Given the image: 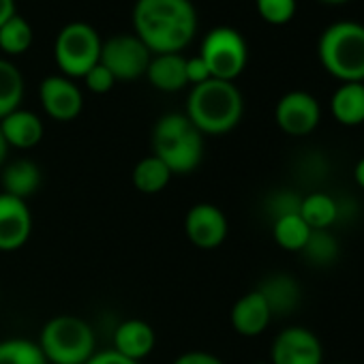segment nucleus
<instances>
[{
  "mask_svg": "<svg viewBox=\"0 0 364 364\" xmlns=\"http://www.w3.org/2000/svg\"><path fill=\"white\" fill-rule=\"evenodd\" d=\"M39 97H41V105H43L46 114L58 122H69V120L77 118L84 107L82 90L75 86V82H71L65 75L46 77L41 82Z\"/></svg>",
  "mask_w": 364,
  "mask_h": 364,
  "instance_id": "obj_12",
  "label": "nucleus"
},
{
  "mask_svg": "<svg viewBox=\"0 0 364 364\" xmlns=\"http://www.w3.org/2000/svg\"><path fill=\"white\" fill-rule=\"evenodd\" d=\"M300 217L311 230H330L338 221V204L336 198L313 191L309 196H302L300 204Z\"/></svg>",
  "mask_w": 364,
  "mask_h": 364,
  "instance_id": "obj_22",
  "label": "nucleus"
},
{
  "mask_svg": "<svg viewBox=\"0 0 364 364\" xmlns=\"http://www.w3.org/2000/svg\"><path fill=\"white\" fill-rule=\"evenodd\" d=\"M317 56L341 84L364 82V26L349 20L330 24L317 41Z\"/></svg>",
  "mask_w": 364,
  "mask_h": 364,
  "instance_id": "obj_4",
  "label": "nucleus"
},
{
  "mask_svg": "<svg viewBox=\"0 0 364 364\" xmlns=\"http://www.w3.org/2000/svg\"><path fill=\"white\" fill-rule=\"evenodd\" d=\"M152 154L171 173H191L204 159V135L187 114H165L152 129Z\"/></svg>",
  "mask_w": 364,
  "mask_h": 364,
  "instance_id": "obj_3",
  "label": "nucleus"
},
{
  "mask_svg": "<svg viewBox=\"0 0 364 364\" xmlns=\"http://www.w3.org/2000/svg\"><path fill=\"white\" fill-rule=\"evenodd\" d=\"M84 82H86V86H88L90 92H95V95H105V92H109V90L114 88L116 77L109 73L107 67H103L101 63H97V65L84 75Z\"/></svg>",
  "mask_w": 364,
  "mask_h": 364,
  "instance_id": "obj_30",
  "label": "nucleus"
},
{
  "mask_svg": "<svg viewBox=\"0 0 364 364\" xmlns=\"http://www.w3.org/2000/svg\"><path fill=\"white\" fill-rule=\"evenodd\" d=\"M171 171L169 167L154 154L144 156L141 161L135 163L133 171H131V180H133V187L144 193V196H156L161 193L171 180Z\"/></svg>",
  "mask_w": 364,
  "mask_h": 364,
  "instance_id": "obj_21",
  "label": "nucleus"
},
{
  "mask_svg": "<svg viewBox=\"0 0 364 364\" xmlns=\"http://www.w3.org/2000/svg\"><path fill=\"white\" fill-rule=\"evenodd\" d=\"M257 14L264 22L281 26L296 16V0H255Z\"/></svg>",
  "mask_w": 364,
  "mask_h": 364,
  "instance_id": "obj_29",
  "label": "nucleus"
},
{
  "mask_svg": "<svg viewBox=\"0 0 364 364\" xmlns=\"http://www.w3.org/2000/svg\"><path fill=\"white\" fill-rule=\"evenodd\" d=\"M135 37L156 54H180L198 31L191 0H137L133 7Z\"/></svg>",
  "mask_w": 364,
  "mask_h": 364,
  "instance_id": "obj_1",
  "label": "nucleus"
},
{
  "mask_svg": "<svg viewBox=\"0 0 364 364\" xmlns=\"http://www.w3.org/2000/svg\"><path fill=\"white\" fill-rule=\"evenodd\" d=\"M0 364H50L41 347L31 338L0 341Z\"/></svg>",
  "mask_w": 364,
  "mask_h": 364,
  "instance_id": "obj_27",
  "label": "nucleus"
},
{
  "mask_svg": "<svg viewBox=\"0 0 364 364\" xmlns=\"http://www.w3.org/2000/svg\"><path fill=\"white\" fill-rule=\"evenodd\" d=\"M304 259L315 268H328L341 257V245L330 230H313L304 249L300 251Z\"/></svg>",
  "mask_w": 364,
  "mask_h": 364,
  "instance_id": "obj_24",
  "label": "nucleus"
},
{
  "mask_svg": "<svg viewBox=\"0 0 364 364\" xmlns=\"http://www.w3.org/2000/svg\"><path fill=\"white\" fill-rule=\"evenodd\" d=\"M173 364H223L221 358L208 351H187L173 360Z\"/></svg>",
  "mask_w": 364,
  "mask_h": 364,
  "instance_id": "obj_32",
  "label": "nucleus"
},
{
  "mask_svg": "<svg viewBox=\"0 0 364 364\" xmlns=\"http://www.w3.org/2000/svg\"><path fill=\"white\" fill-rule=\"evenodd\" d=\"M101 37L86 22L67 24L54 46V58L65 77H84L101 60Z\"/></svg>",
  "mask_w": 364,
  "mask_h": 364,
  "instance_id": "obj_6",
  "label": "nucleus"
},
{
  "mask_svg": "<svg viewBox=\"0 0 364 364\" xmlns=\"http://www.w3.org/2000/svg\"><path fill=\"white\" fill-rule=\"evenodd\" d=\"M148 82L163 92H178L187 82V58L182 54H156L146 69Z\"/></svg>",
  "mask_w": 364,
  "mask_h": 364,
  "instance_id": "obj_19",
  "label": "nucleus"
},
{
  "mask_svg": "<svg viewBox=\"0 0 364 364\" xmlns=\"http://www.w3.org/2000/svg\"><path fill=\"white\" fill-rule=\"evenodd\" d=\"M22 99H24L22 71L14 63L0 58V120L7 114L20 109Z\"/></svg>",
  "mask_w": 364,
  "mask_h": 364,
  "instance_id": "obj_23",
  "label": "nucleus"
},
{
  "mask_svg": "<svg viewBox=\"0 0 364 364\" xmlns=\"http://www.w3.org/2000/svg\"><path fill=\"white\" fill-rule=\"evenodd\" d=\"M311 228L304 223V219L300 215H289V217H281L277 221H272V236L274 242L291 253H300L311 236Z\"/></svg>",
  "mask_w": 364,
  "mask_h": 364,
  "instance_id": "obj_25",
  "label": "nucleus"
},
{
  "mask_svg": "<svg viewBox=\"0 0 364 364\" xmlns=\"http://www.w3.org/2000/svg\"><path fill=\"white\" fill-rule=\"evenodd\" d=\"M334 364H345V362H334Z\"/></svg>",
  "mask_w": 364,
  "mask_h": 364,
  "instance_id": "obj_39",
  "label": "nucleus"
},
{
  "mask_svg": "<svg viewBox=\"0 0 364 364\" xmlns=\"http://www.w3.org/2000/svg\"><path fill=\"white\" fill-rule=\"evenodd\" d=\"M86 364H139V362H133V360L120 355L114 349H105V351H95L92 358Z\"/></svg>",
  "mask_w": 364,
  "mask_h": 364,
  "instance_id": "obj_33",
  "label": "nucleus"
},
{
  "mask_svg": "<svg viewBox=\"0 0 364 364\" xmlns=\"http://www.w3.org/2000/svg\"><path fill=\"white\" fill-rule=\"evenodd\" d=\"M257 291L266 300L272 317H283V315L294 313L298 309L300 300H302V287H300V283L291 274H287V272L268 274L259 283Z\"/></svg>",
  "mask_w": 364,
  "mask_h": 364,
  "instance_id": "obj_14",
  "label": "nucleus"
},
{
  "mask_svg": "<svg viewBox=\"0 0 364 364\" xmlns=\"http://www.w3.org/2000/svg\"><path fill=\"white\" fill-rule=\"evenodd\" d=\"M0 185H3V193L26 202L41 187V167L31 159L5 163L0 169Z\"/></svg>",
  "mask_w": 364,
  "mask_h": 364,
  "instance_id": "obj_18",
  "label": "nucleus"
},
{
  "mask_svg": "<svg viewBox=\"0 0 364 364\" xmlns=\"http://www.w3.org/2000/svg\"><path fill=\"white\" fill-rule=\"evenodd\" d=\"M33 39H35L33 26L28 24V20H24L18 14L0 28V50L9 56H20L28 52L33 46Z\"/></svg>",
  "mask_w": 364,
  "mask_h": 364,
  "instance_id": "obj_26",
  "label": "nucleus"
},
{
  "mask_svg": "<svg viewBox=\"0 0 364 364\" xmlns=\"http://www.w3.org/2000/svg\"><path fill=\"white\" fill-rule=\"evenodd\" d=\"M33 234V215L24 200L0 191V251L22 249Z\"/></svg>",
  "mask_w": 364,
  "mask_h": 364,
  "instance_id": "obj_13",
  "label": "nucleus"
},
{
  "mask_svg": "<svg viewBox=\"0 0 364 364\" xmlns=\"http://www.w3.org/2000/svg\"><path fill=\"white\" fill-rule=\"evenodd\" d=\"M272 321V313L257 289L245 294L232 306V326L242 336H257L262 334L268 323Z\"/></svg>",
  "mask_w": 364,
  "mask_h": 364,
  "instance_id": "obj_17",
  "label": "nucleus"
},
{
  "mask_svg": "<svg viewBox=\"0 0 364 364\" xmlns=\"http://www.w3.org/2000/svg\"><path fill=\"white\" fill-rule=\"evenodd\" d=\"M7 154H9V146H7L3 133H0V169H3V165L7 163Z\"/></svg>",
  "mask_w": 364,
  "mask_h": 364,
  "instance_id": "obj_36",
  "label": "nucleus"
},
{
  "mask_svg": "<svg viewBox=\"0 0 364 364\" xmlns=\"http://www.w3.org/2000/svg\"><path fill=\"white\" fill-rule=\"evenodd\" d=\"M208 80H210V71H208L206 63L200 58V54L193 58H187V82L198 86V84H204Z\"/></svg>",
  "mask_w": 364,
  "mask_h": 364,
  "instance_id": "obj_31",
  "label": "nucleus"
},
{
  "mask_svg": "<svg viewBox=\"0 0 364 364\" xmlns=\"http://www.w3.org/2000/svg\"><path fill=\"white\" fill-rule=\"evenodd\" d=\"M300 204H302V196L300 193H296L291 189H279V191L268 196L266 213L272 217V221H277L281 217L300 215Z\"/></svg>",
  "mask_w": 364,
  "mask_h": 364,
  "instance_id": "obj_28",
  "label": "nucleus"
},
{
  "mask_svg": "<svg viewBox=\"0 0 364 364\" xmlns=\"http://www.w3.org/2000/svg\"><path fill=\"white\" fill-rule=\"evenodd\" d=\"M16 16V0H0V28Z\"/></svg>",
  "mask_w": 364,
  "mask_h": 364,
  "instance_id": "obj_34",
  "label": "nucleus"
},
{
  "mask_svg": "<svg viewBox=\"0 0 364 364\" xmlns=\"http://www.w3.org/2000/svg\"><path fill=\"white\" fill-rule=\"evenodd\" d=\"M150 50L135 35H116L101 46V65L109 69L116 82H133L146 75Z\"/></svg>",
  "mask_w": 364,
  "mask_h": 364,
  "instance_id": "obj_8",
  "label": "nucleus"
},
{
  "mask_svg": "<svg viewBox=\"0 0 364 364\" xmlns=\"http://www.w3.org/2000/svg\"><path fill=\"white\" fill-rule=\"evenodd\" d=\"M270 364H323L319 336L302 326L281 330L270 349Z\"/></svg>",
  "mask_w": 364,
  "mask_h": 364,
  "instance_id": "obj_10",
  "label": "nucleus"
},
{
  "mask_svg": "<svg viewBox=\"0 0 364 364\" xmlns=\"http://www.w3.org/2000/svg\"><path fill=\"white\" fill-rule=\"evenodd\" d=\"M154 343L156 334L150 323L144 319H127L116 328L112 349L133 362H139L154 349Z\"/></svg>",
  "mask_w": 364,
  "mask_h": 364,
  "instance_id": "obj_15",
  "label": "nucleus"
},
{
  "mask_svg": "<svg viewBox=\"0 0 364 364\" xmlns=\"http://www.w3.org/2000/svg\"><path fill=\"white\" fill-rule=\"evenodd\" d=\"M353 178H355V185H358L360 189H364V156L355 163V167H353Z\"/></svg>",
  "mask_w": 364,
  "mask_h": 364,
  "instance_id": "obj_35",
  "label": "nucleus"
},
{
  "mask_svg": "<svg viewBox=\"0 0 364 364\" xmlns=\"http://www.w3.org/2000/svg\"><path fill=\"white\" fill-rule=\"evenodd\" d=\"M230 232L225 213L215 204H196L185 217V234L198 249L210 251L225 242Z\"/></svg>",
  "mask_w": 364,
  "mask_h": 364,
  "instance_id": "obj_11",
  "label": "nucleus"
},
{
  "mask_svg": "<svg viewBox=\"0 0 364 364\" xmlns=\"http://www.w3.org/2000/svg\"><path fill=\"white\" fill-rule=\"evenodd\" d=\"M255 364H270V362H255Z\"/></svg>",
  "mask_w": 364,
  "mask_h": 364,
  "instance_id": "obj_38",
  "label": "nucleus"
},
{
  "mask_svg": "<svg viewBox=\"0 0 364 364\" xmlns=\"http://www.w3.org/2000/svg\"><path fill=\"white\" fill-rule=\"evenodd\" d=\"M200 58L206 63L210 77L234 82L247 67L249 50L245 37L230 26H219L210 31L202 43Z\"/></svg>",
  "mask_w": 364,
  "mask_h": 364,
  "instance_id": "obj_7",
  "label": "nucleus"
},
{
  "mask_svg": "<svg viewBox=\"0 0 364 364\" xmlns=\"http://www.w3.org/2000/svg\"><path fill=\"white\" fill-rule=\"evenodd\" d=\"M50 364H86L95 353V332L75 315L52 317L37 343Z\"/></svg>",
  "mask_w": 364,
  "mask_h": 364,
  "instance_id": "obj_5",
  "label": "nucleus"
},
{
  "mask_svg": "<svg viewBox=\"0 0 364 364\" xmlns=\"http://www.w3.org/2000/svg\"><path fill=\"white\" fill-rule=\"evenodd\" d=\"M330 112L343 127H358L364 122V82L341 84L332 99Z\"/></svg>",
  "mask_w": 364,
  "mask_h": 364,
  "instance_id": "obj_20",
  "label": "nucleus"
},
{
  "mask_svg": "<svg viewBox=\"0 0 364 364\" xmlns=\"http://www.w3.org/2000/svg\"><path fill=\"white\" fill-rule=\"evenodd\" d=\"M274 120L283 133L291 137H304L317 129L321 120V107L311 92L291 90L279 99Z\"/></svg>",
  "mask_w": 364,
  "mask_h": 364,
  "instance_id": "obj_9",
  "label": "nucleus"
},
{
  "mask_svg": "<svg viewBox=\"0 0 364 364\" xmlns=\"http://www.w3.org/2000/svg\"><path fill=\"white\" fill-rule=\"evenodd\" d=\"M245 114V99L234 82L210 77L193 86L187 99V118L202 135H223L238 127Z\"/></svg>",
  "mask_w": 364,
  "mask_h": 364,
  "instance_id": "obj_2",
  "label": "nucleus"
},
{
  "mask_svg": "<svg viewBox=\"0 0 364 364\" xmlns=\"http://www.w3.org/2000/svg\"><path fill=\"white\" fill-rule=\"evenodd\" d=\"M321 3H326V5H343V3H347V0H321Z\"/></svg>",
  "mask_w": 364,
  "mask_h": 364,
  "instance_id": "obj_37",
  "label": "nucleus"
},
{
  "mask_svg": "<svg viewBox=\"0 0 364 364\" xmlns=\"http://www.w3.org/2000/svg\"><path fill=\"white\" fill-rule=\"evenodd\" d=\"M0 133L9 148L31 150L43 139V122L35 112L20 107L0 120Z\"/></svg>",
  "mask_w": 364,
  "mask_h": 364,
  "instance_id": "obj_16",
  "label": "nucleus"
}]
</instances>
